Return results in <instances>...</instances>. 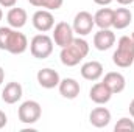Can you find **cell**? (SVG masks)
<instances>
[{"label":"cell","mask_w":134,"mask_h":132,"mask_svg":"<svg viewBox=\"0 0 134 132\" xmlns=\"http://www.w3.org/2000/svg\"><path fill=\"white\" fill-rule=\"evenodd\" d=\"M28 48V39L24 33L11 27H0V50L11 55H22Z\"/></svg>","instance_id":"obj_1"},{"label":"cell","mask_w":134,"mask_h":132,"mask_svg":"<svg viewBox=\"0 0 134 132\" xmlns=\"http://www.w3.org/2000/svg\"><path fill=\"white\" fill-rule=\"evenodd\" d=\"M87 55H89V44H87V40H84L83 37H75L72 40V44H69L67 47L61 48L59 58H61V62L64 65L75 67L78 65Z\"/></svg>","instance_id":"obj_2"},{"label":"cell","mask_w":134,"mask_h":132,"mask_svg":"<svg viewBox=\"0 0 134 132\" xmlns=\"http://www.w3.org/2000/svg\"><path fill=\"white\" fill-rule=\"evenodd\" d=\"M112 62L120 68H128L134 62V40L130 36H122L117 42V50L112 55Z\"/></svg>","instance_id":"obj_3"},{"label":"cell","mask_w":134,"mask_h":132,"mask_svg":"<svg viewBox=\"0 0 134 132\" xmlns=\"http://www.w3.org/2000/svg\"><path fill=\"white\" fill-rule=\"evenodd\" d=\"M30 51L34 58L45 59L53 53V39L47 34H36L30 42Z\"/></svg>","instance_id":"obj_4"},{"label":"cell","mask_w":134,"mask_h":132,"mask_svg":"<svg viewBox=\"0 0 134 132\" xmlns=\"http://www.w3.org/2000/svg\"><path fill=\"white\" fill-rule=\"evenodd\" d=\"M42 115V107L37 101L33 99H28V101H24L17 110V117L22 123L25 124H33L36 123Z\"/></svg>","instance_id":"obj_5"},{"label":"cell","mask_w":134,"mask_h":132,"mask_svg":"<svg viewBox=\"0 0 134 132\" xmlns=\"http://www.w3.org/2000/svg\"><path fill=\"white\" fill-rule=\"evenodd\" d=\"M73 34H75L73 28L67 22H59V23H56L53 27V36H52V39H53V42L58 47L64 48L69 44H72V40L75 39Z\"/></svg>","instance_id":"obj_6"},{"label":"cell","mask_w":134,"mask_h":132,"mask_svg":"<svg viewBox=\"0 0 134 132\" xmlns=\"http://www.w3.org/2000/svg\"><path fill=\"white\" fill-rule=\"evenodd\" d=\"M95 27V22H94V16L87 11H80L75 19H73V31L80 36H87V34L92 33V28Z\"/></svg>","instance_id":"obj_7"},{"label":"cell","mask_w":134,"mask_h":132,"mask_svg":"<svg viewBox=\"0 0 134 132\" xmlns=\"http://www.w3.org/2000/svg\"><path fill=\"white\" fill-rule=\"evenodd\" d=\"M31 22L33 27L41 33H47L55 27V17L48 9H37L31 17Z\"/></svg>","instance_id":"obj_8"},{"label":"cell","mask_w":134,"mask_h":132,"mask_svg":"<svg viewBox=\"0 0 134 132\" xmlns=\"http://www.w3.org/2000/svg\"><path fill=\"white\" fill-rule=\"evenodd\" d=\"M36 78H37L39 86L44 87V89H55V87L59 86V81H61L59 73L56 70H53V68H42V70H39Z\"/></svg>","instance_id":"obj_9"},{"label":"cell","mask_w":134,"mask_h":132,"mask_svg":"<svg viewBox=\"0 0 134 132\" xmlns=\"http://www.w3.org/2000/svg\"><path fill=\"white\" fill-rule=\"evenodd\" d=\"M115 44V34L112 33L109 28H103L94 36V47L100 51L109 50L112 45Z\"/></svg>","instance_id":"obj_10"},{"label":"cell","mask_w":134,"mask_h":132,"mask_svg":"<svg viewBox=\"0 0 134 132\" xmlns=\"http://www.w3.org/2000/svg\"><path fill=\"white\" fill-rule=\"evenodd\" d=\"M103 82L109 87V90L112 92V95L123 92L125 87H126V79H125V76H123L122 73H119V71H109V73H106Z\"/></svg>","instance_id":"obj_11"},{"label":"cell","mask_w":134,"mask_h":132,"mask_svg":"<svg viewBox=\"0 0 134 132\" xmlns=\"http://www.w3.org/2000/svg\"><path fill=\"white\" fill-rule=\"evenodd\" d=\"M112 97V92L109 90V87L101 81L92 86L91 92H89V98L92 99L95 104H106Z\"/></svg>","instance_id":"obj_12"},{"label":"cell","mask_w":134,"mask_h":132,"mask_svg":"<svg viewBox=\"0 0 134 132\" xmlns=\"http://www.w3.org/2000/svg\"><path fill=\"white\" fill-rule=\"evenodd\" d=\"M59 93L67 99H75L78 95H80V82L73 78H64L59 81Z\"/></svg>","instance_id":"obj_13"},{"label":"cell","mask_w":134,"mask_h":132,"mask_svg":"<svg viewBox=\"0 0 134 132\" xmlns=\"http://www.w3.org/2000/svg\"><path fill=\"white\" fill-rule=\"evenodd\" d=\"M81 76L87 81H98L103 76V64L98 61H89L81 65Z\"/></svg>","instance_id":"obj_14"},{"label":"cell","mask_w":134,"mask_h":132,"mask_svg":"<svg viewBox=\"0 0 134 132\" xmlns=\"http://www.w3.org/2000/svg\"><path fill=\"white\" fill-rule=\"evenodd\" d=\"M6 20H8V25H9L11 28L19 30V28H22V27L27 23L28 14H27V11H25L24 8H14V6H13V8L8 11V14H6Z\"/></svg>","instance_id":"obj_15"},{"label":"cell","mask_w":134,"mask_h":132,"mask_svg":"<svg viewBox=\"0 0 134 132\" xmlns=\"http://www.w3.org/2000/svg\"><path fill=\"white\" fill-rule=\"evenodd\" d=\"M22 93H24L22 86L19 82H14L13 81V82H8L5 86V89L2 92V99L6 104H14V103H17L19 99L22 98Z\"/></svg>","instance_id":"obj_16"},{"label":"cell","mask_w":134,"mask_h":132,"mask_svg":"<svg viewBox=\"0 0 134 132\" xmlns=\"http://www.w3.org/2000/svg\"><path fill=\"white\" fill-rule=\"evenodd\" d=\"M89 121L95 128H106L111 123V112L106 107H95L89 115Z\"/></svg>","instance_id":"obj_17"},{"label":"cell","mask_w":134,"mask_h":132,"mask_svg":"<svg viewBox=\"0 0 134 132\" xmlns=\"http://www.w3.org/2000/svg\"><path fill=\"white\" fill-rule=\"evenodd\" d=\"M133 20V14L128 8H117L114 9V22L112 27L117 30H125Z\"/></svg>","instance_id":"obj_18"},{"label":"cell","mask_w":134,"mask_h":132,"mask_svg":"<svg viewBox=\"0 0 134 132\" xmlns=\"http://www.w3.org/2000/svg\"><path fill=\"white\" fill-rule=\"evenodd\" d=\"M94 22L95 25L103 30V28H111L112 22H114V9L111 8H100L95 16H94Z\"/></svg>","instance_id":"obj_19"},{"label":"cell","mask_w":134,"mask_h":132,"mask_svg":"<svg viewBox=\"0 0 134 132\" xmlns=\"http://www.w3.org/2000/svg\"><path fill=\"white\" fill-rule=\"evenodd\" d=\"M30 5H33L36 8H44L48 11H56L63 6L64 0H28Z\"/></svg>","instance_id":"obj_20"},{"label":"cell","mask_w":134,"mask_h":132,"mask_svg":"<svg viewBox=\"0 0 134 132\" xmlns=\"http://www.w3.org/2000/svg\"><path fill=\"white\" fill-rule=\"evenodd\" d=\"M114 131H130V132H134V121L133 120H130V118H126V117H123V118H120L119 121H117V124L114 126Z\"/></svg>","instance_id":"obj_21"},{"label":"cell","mask_w":134,"mask_h":132,"mask_svg":"<svg viewBox=\"0 0 134 132\" xmlns=\"http://www.w3.org/2000/svg\"><path fill=\"white\" fill-rule=\"evenodd\" d=\"M16 3H17V0H0V6H3V8H13V6H16Z\"/></svg>","instance_id":"obj_22"},{"label":"cell","mask_w":134,"mask_h":132,"mask_svg":"<svg viewBox=\"0 0 134 132\" xmlns=\"http://www.w3.org/2000/svg\"><path fill=\"white\" fill-rule=\"evenodd\" d=\"M6 123H8V117L3 110H0V129H3L6 126Z\"/></svg>","instance_id":"obj_23"},{"label":"cell","mask_w":134,"mask_h":132,"mask_svg":"<svg viewBox=\"0 0 134 132\" xmlns=\"http://www.w3.org/2000/svg\"><path fill=\"white\" fill-rule=\"evenodd\" d=\"M94 2H95L97 5H100V6H108L112 0H94Z\"/></svg>","instance_id":"obj_24"},{"label":"cell","mask_w":134,"mask_h":132,"mask_svg":"<svg viewBox=\"0 0 134 132\" xmlns=\"http://www.w3.org/2000/svg\"><path fill=\"white\" fill-rule=\"evenodd\" d=\"M134 0H117V3H120L122 6H126V5H131Z\"/></svg>","instance_id":"obj_25"},{"label":"cell","mask_w":134,"mask_h":132,"mask_svg":"<svg viewBox=\"0 0 134 132\" xmlns=\"http://www.w3.org/2000/svg\"><path fill=\"white\" fill-rule=\"evenodd\" d=\"M130 113H131V117L134 118V99L130 103Z\"/></svg>","instance_id":"obj_26"},{"label":"cell","mask_w":134,"mask_h":132,"mask_svg":"<svg viewBox=\"0 0 134 132\" xmlns=\"http://www.w3.org/2000/svg\"><path fill=\"white\" fill-rule=\"evenodd\" d=\"M3 78H5V71H3V68L0 67V86H2V82H3Z\"/></svg>","instance_id":"obj_27"},{"label":"cell","mask_w":134,"mask_h":132,"mask_svg":"<svg viewBox=\"0 0 134 132\" xmlns=\"http://www.w3.org/2000/svg\"><path fill=\"white\" fill-rule=\"evenodd\" d=\"M2 17H3V13H2V8H0V20H2Z\"/></svg>","instance_id":"obj_28"},{"label":"cell","mask_w":134,"mask_h":132,"mask_svg":"<svg viewBox=\"0 0 134 132\" xmlns=\"http://www.w3.org/2000/svg\"><path fill=\"white\" fill-rule=\"evenodd\" d=\"M131 39H133V40H134V33H133V36H131Z\"/></svg>","instance_id":"obj_29"}]
</instances>
